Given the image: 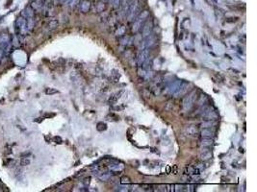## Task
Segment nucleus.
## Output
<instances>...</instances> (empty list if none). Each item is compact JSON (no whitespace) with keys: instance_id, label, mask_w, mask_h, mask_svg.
Returning a JSON list of instances; mask_svg holds the SVG:
<instances>
[{"instance_id":"1","label":"nucleus","mask_w":257,"mask_h":192,"mask_svg":"<svg viewBox=\"0 0 257 192\" xmlns=\"http://www.w3.org/2000/svg\"><path fill=\"white\" fill-rule=\"evenodd\" d=\"M149 16V11L148 10H145L144 12H142L139 16H137V18L135 19L134 21V26H133V31L134 32H137L138 30H139L141 27H142V23H143L144 21H145L146 18L148 17Z\"/></svg>"},{"instance_id":"7","label":"nucleus","mask_w":257,"mask_h":192,"mask_svg":"<svg viewBox=\"0 0 257 192\" xmlns=\"http://www.w3.org/2000/svg\"><path fill=\"white\" fill-rule=\"evenodd\" d=\"M155 43V36H146V39H145L143 42V45H141V48L144 49V48H149L151 45H153Z\"/></svg>"},{"instance_id":"14","label":"nucleus","mask_w":257,"mask_h":192,"mask_svg":"<svg viewBox=\"0 0 257 192\" xmlns=\"http://www.w3.org/2000/svg\"><path fill=\"white\" fill-rule=\"evenodd\" d=\"M213 122H211V120H206V121H204V122H202L201 123V127L202 128H212L213 127Z\"/></svg>"},{"instance_id":"21","label":"nucleus","mask_w":257,"mask_h":192,"mask_svg":"<svg viewBox=\"0 0 257 192\" xmlns=\"http://www.w3.org/2000/svg\"><path fill=\"white\" fill-rule=\"evenodd\" d=\"M53 140H54L56 143H58V144H61V143L63 142V139L60 138V136H55V138H53Z\"/></svg>"},{"instance_id":"6","label":"nucleus","mask_w":257,"mask_h":192,"mask_svg":"<svg viewBox=\"0 0 257 192\" xmlns=\"http://www.w3.org/2000/svg\"><path fill=\"white\" fill-rule=\"evenodd\" d=\"M202 116L205 118V120H215L218 118V114L216 112L212 111L211 109H205Z\"/></svg>"},{"instance_id":"9","label":"nucleus","mask_w":257,"mask_h":192,"mask_svg":"<svg viewBox=\"0 0 257 192\" xmlns=\"http://www.w3.org/2000/svg\"><path fill=\"white\" fill-rule=\"evenodd\" d=\"M200 135L202 138H212L214 136V132L211 130V128H202V130L200 132Z\"/></svg>"},{"instance_id":"25","label":"nucleus","mask_w":257,"mask_h":192,"mask_svg":"<svg viewBox=\"0 0 257 192\" xmlns=\"http://www.w3.org/2000/svg\"><path fill=\"white\" fill-rule=\"evenodd\" d=\"M31 155V153H26V154H22L21 155V157L23 158V157H28V156H30Z\"/></svg>"},{"instance_id":"18","label":"nucleus","mask_w":257,"mask_h":192,"mask_svg":"<svg viewBox=\"0 0 257 192\" xmlns=\"http://www.w3.org/2000/svg\"><path fill=\"white\" fill-rule=\"evenodd\" d=\"M59 91L57 89H45V93H46L47 95H52V94H55V93H58Z\"/></svg>"},{"instance_id":"26","label":"nucleus","mask_w":257,"mask_h":192,"mask_svg":"<svg viewBox=\"0 0 257 192\" xmlns=\"http://www.w3.org/2000/svg\"><path fill=\"white\" fill-rule=\"evenodd\" d=\"M173 174H177V166L173 167Z\"/></svg>"},{"instance_id":"11","label":"nucleus","mask_w":257,"mask_h":192,"mask_svg":"<svg viewBox=\"0 0 257 192\" xmlns=\"http://www.w3.org/2000/svg\"><path fill=\"white\" fill-rule=\"evenodd\" d=\"M90 8H91V2L88 1V0H84L80 5V10L83 13H87L90 10Z\"/></svg>"},{"instance_id":"23","label":"nucleus","mask_w":257,"mask_h":192,"mask_svg":"<svg viewBox=\"0 0 257 192\" xmlns=\"http://www.w3.org/2000/svg\"><path fill=\"white\" fill-rule=\"evenodd\" d=\"M169 106H173V105L172 104V102H168L167 103V105H166V109H167V111H169V109H171Z\"/></svg>"},{"instance_id":"12","label":"nucleus","mask_w":257,"mask_h":192,"mask_svg":"<svg viewBox=\"0 0 257 192\" xmlns=\"http://www.w3.org/2000/svg\"><path fill=\"white\" fill-rule=\"evenodd\" d=\"M212 144H213L212 138H202V140H201V146H203V147H210Z\"/></svg>"},{"instance_id":"4","label":"nucleus","mask_w":257,"mask_h":192,"mask_svg":"<svg viewBox=\"0 0 257 192\" xmlns=\"http://www.w3.org/2000/svg\"><path fill=\"white\" fill-rule=\"evenodd\" d=\"M202 147H203V146H202ZM212 157H213V154H212V152H211V151L208 149V147L201 148V150H200V155H199L200 161H209V159H212Z\"/></svg>"},{"instance_id":"16","label":"nucleus","mask_w":257,"mask_h":192,"mask_svg":"<svg viewBox=\"0 0 257 192\" xmlns=\"http://www.w3.org/2000/svg\"><path fill=\"white\" fill-rule=\"evenodd\" d=\"M30 164V159H26V158H22L21 161H20V165L21 166H27Z\"/></svg>"},{"instance_id":"13","label":"nucleus","mask_w":257,"mask_h":192,"mask_svg":"<svg viewBox=\"0 0 257 192\" xmlns=\"http://www.w3.org/2000/svg\"><path fill=\"white\" fill-rule=\"evenodd\" d=\"M58 27V21L56 19H53V20H50L49 23H48V28L50 30H54L56 29Z\"/></svg>"},{"instance_id":"10","label":"nucleus","mask_w":257,"mask_h":192,"mask_svg":"<svg viewBox=\"0 0 257 192\" xmlns=\"http://www.w3.org/2000/svg\"><path fill=\"white\" fill-rule=\"evenodd\" d=\"M123 93H124V91H123V90H121V91H118V92L115 93L114 95H112L111 97L109 98V103L112 104V105L116 104V103L118 101V99L121 97V95H122Z\"/></svg>"},{"instance_id":"2","label":"nucleus","mask_w":257,"mask_h":192,"mask_svg":"<svg viewBox=\"0 0 257 192\" xmlns=\"http://www.w3.org/2000/svg\"><path fill=\"white\" fill-rule=\"evenodd\" d=\"M196 91H193L192 93H190L184 99V102H183V107H184L186 109H189L193 106V103L196 101Z\"/></svg>"},{"instance_id":"17","label":"nucleus","mask_w":257,"mask_h":192,"mask_svg":"<svg viewBox=\"0 0 257 192\" xmlns=\"http://www.w3.org/2000/svg\"><path fill=\"white\" fill-rule=\"evenodd\" d=\"M106 129H107V126H106V124H105V123L99 122L98 124H97V130H98V131H105Z\"/></svg>"},{"instance_id":"15","label":"nucleus","mask_w":257,"mask_h":192,"mask_svg":"<svg viewBox=\"0 0 257 192\" xmlns=\"http://www.w3.org/2000/svg\"><path fill=\"white\" fill-rule=\"evenodd\" d=\"M118 72L117 69H113L112 70V77H113V79L115 80L114 82H117L118 80V78H120V74H118Z\"/></svg>"},{"instance_id":"27","label":"nucleus","mask_w":257,"mask_h":192,"mask_svg":"<svg viewBox=\"0 0 257 192\" xmlns=\"http://www.w3.org/2000/svg\"><path fill=\"white\" fill-rule=\"evenodd\" d=\"M12 1H13V0H9L8 3H7V7H9V6L11 5V2H12Z\"/></svg>"},{"instance_id":"22","label":"nucleus","mask_w":257,"mask_h":192,"mask_svg":"<svg viewBox=\"0 0 257 192\" xmlns=\"http://www.w3.org/2000/svg\"><path fill=\"white\" fill-rule=\"evenodd\" d=\"M216 77H217V79H218L219 81H221V82L223 81V77L221 74H220V73H216Z\"/></svg>"},{"instance_id":"3","label":"nucleus","mask_w":257,"mask_h":192,"mask_svg":"<svg viewBox=\"0 0 257 192\" xmlns=\"http://www.w3.org/2000/svg\"><path fill=\"white\" fill-rule=\"evenodd\" d=\"M149 56V49L148 48H144L141 50V52L139 54V56H138V65H144V63L146 62V60H148V58Z\"/></svg>"},{"instance_id":"5","label":"nucleus","mask_w":257,"mask_h":192,"mask_svg":"<svg viewBox=\"0 0 257 192\" xmlns=\"http://www.w3.org/2000/svg\"><path fill=\"white\" fill-rule=\"evenodd\" d=\"M153 28V22L152 20H149V21H146L144 27H143V36L144 38H146L151 34V31H152Z\"/></svg>"},{"instance_id":"8","label":"nucleus","mask_w":257,"mask_h":192,"mask_svg":"<svg viewBox=\"0 0 257 192\" xmlns=\"http://www.w3.org/2000/svg\"><path fill=\"white\" fill-rule=\"evenodd\" d=\"M184 132L188 136H195L197 134V128L194 125L187 126L184 129Z\"/></svg>"},{"instance_id":"19","label":"nucleus","mask_w":257,"mask_h":192,"mask_svg":"<svg viewBox=\"0 0 257 192\" xmlns=\"http://www.w3.org/2000/svg\"><path fill=\"white\" fill-rule=\"evenodd\" d=\"M121 184H130V179L128 177L124 176L121 179Z\"/></svg>"},{"instance_id":"24","label":"nucleus","mask_w":257,"mask_h":192,"mask_svg":"<svg viewBox=\"0 0 257 192\" xmlns=\"http://www.w3.org/2000/svg\"><path fill=\"white\" fill-rule=\"evenodd\" d=\"M90 180H91V178L89 177V178H86V179L84 180V184L87 185H89L90 184Z\"/></svg>"},{"instance_id":"20","label":"nucleus","mask_w":257,"mask_h":192,"mask_svg":"<svg viewBox=\"0 0 257 192\" xmlns=\"http://www.w3.org/2000/svg\"><path fill=\"white\" fill-rule=\"evenodd\" d=\"M99 178H100V180H102V181H107L109 178H110V174H106V173H103V175H101Z\"/></svg>"}]
</instances>
